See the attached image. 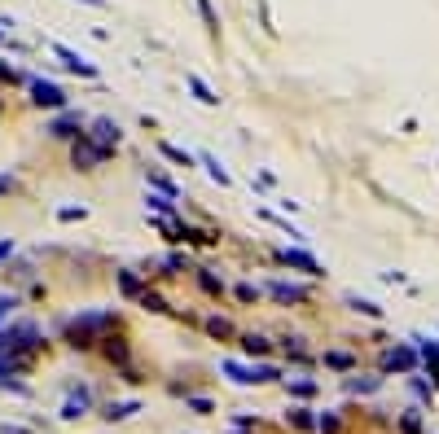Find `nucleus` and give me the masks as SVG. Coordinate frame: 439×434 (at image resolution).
I'll list each match as a JSON object with an SVG mask.
<instances>
[{
	"label": "nucleus",
	"instance_id": "nucleus-9",
	"mask_svg": "<svg viewBox=\"0 0 439 434\" xmlns=\"http://www.w3.org/2000/svg\"><path fill=\"white\" fill-rule=\"evenodd\" d=\"M281 263H290V268H299L307 276H321V263L307 255V250H281Z\"/></svg>",
	"mask_w": 439,
	"mask_h": 434
},
{
	"label": "nucleus",
	"instance_id": "nucleus-3",
	"mask_svg": "<svg viewBox=\"0 0 439 434\" xmlns=\"http://www.w3.org/2000/svg\"><path fill=\"white\" fill-rule=\"evenodd\" d=\"M71 158H75L79 172H92L97 162H106V158H110V149H106V145H97V141H88V132H84V136L71 145Z\"/></svg>",
	"mask_w": 439,
	"mask_h": 434
},
{
	"label": "nucleus",
	"instance_id": "nucleus-40",
	"mask_svg": "<svg viewBox=\"0 0 439 434\" xmlns=\"http://www.w3.org/2000/svg\"><path fill=\"white\" fill-rule=\"evenodd\" d=\"M9 185H13V176H9V172H5V176H0V193H5V189H9Z\"/></svg>",
	"mask_w": 439,
	"mask_h": 434
},
{
	"label": "nucleus",
	"instance_id": "nucleus-22",
	"mask_svg": "<svg viewBox=\"0 0 439 434\" xmlns=\"http://www.w3.org/2000/svg\"><path fill=\"white\" fill-rule=\"evenodd\" d=\"M119 286H123V294H141V281H137L132 268H123V272H119Z\"/></svg>",
	"mask_w": 439,
	"mask_h": 434
},
{
	"label": "nucleus",
	"instance_id": "nucleus-25",
	"mask_svg": "<svg viewBox=\"0 0 439 434\" xmlns=\"http://www.w3.org/2000/svg\"><path fill=\"white\" fill-rule=\"evenodd\" d=\"M347 303H351L356 312H365V316H382V307H378V303H369V298H356V294H351Z\"/></svg>",
	"mask_w": 439,
	"mask_h": 434
},
{
	"label": "nucleus",
	"instance_id": "nucleus-38",
	"mask_svg": "<svg viewBox=\"0 0 439 434\" xmlns=\"http://www.w3.org/2000/svg\"><path fill=\"white\" fill-rule=\"evenodd\" d=\"M0 79H9V83H13V79H18V71H13V66H5V62H0Z\"/></svg>",
	"mask_w": 439,
	"mask_h": 434
},
{
	"label": "nucleus",
	"instance_id": "nucleus-24",
	"mask_svg": "<svg viewBox=\"0 0 439 434\" xmlns=\"http://www.w3.org/2000/svg\"><path fill=\"white\" fill-rule=\"evenodd\" d=\"M325 364H330V369H351V356L347 351H325Z\"/></svg>",
	"mask_w": 439,
	"mask_h": 434
},
{
	"label": "nucleus",
	"instance_id": "nucleus-32",
	"mask_svg": "<svg viewBox=\"0 0 439 434\" xmlns=\"http://www.w3.org/2000/svg\"><path fill=\"white\" fill-rule=\"evenodd\" d=\"M162 154H167L172 162H185V167H189V154H185V149H176V145H162Z\"/></svg>",
	"mask_w": 439,
	"mask_h": 434
},
{
	"label": "nucleus",
	"instance_id": "nucleus-23",
	"mask_svg": "<svg viewBox=\"0 0 439 434\" xmlns=\"http://www.w3.org/2000/svg\"><path fill=\"white\" fill-rule=\"evenodd\" d=\"M145 176H150V185H158V193H167V197H176V185H172V180H167V176H162V172H145Z\"/></svg>",
	"mask_w": 439,
	"mask_h": 434
},
{
	"label": "nucleus",
	"instance_id": "nucleus-34",
	"mask_svg": "<svg viewBox=\"0 0 439 434\" xmlns=\"http://www.w3.org/2000/svg\"><path fill=\"white\" fill-rule=\"evenodd\" d=\"M202 290H207V294H220L224 286H220V281H216V276H211V272H202Z\"/></svg>",
	"mask_w": 439,
	"mask_h": 434
},
{
	"label": "nucleus",
	"instance_id": "nucleus-39",
	"mask_svg": "<svg viewBox=\"0 0 439 434\" xmlns=\"http://www.w3.org/2000/svg\"><path fill=\"white\" fill-rule=\"evenodd\" d=\"M9 255H13V241H9V237H5V241H0V263H5V259H9Z\"/></svg>",
	"mask_w": 439,
	"mask_h": 434
},
{
	"label": "nucleus",
	"instance_id": "nucleus-28",
	"mask_svg": "<svg viewBox=\"0 0 439 434\" xmlns=\"http://www.w3.org/2000/svg\"><path fill=\"white\" fill-rule=\"evenodd\" d=\"M207 329L216 333V338H229V333H233V325L224 321V316H216V321H207Z\"/></svg>",
	"mask_w": 439,
	"mask_h": 434
},
{
	"label": "nucleus",
	"instance_id": "nucleus-26",
	"mask_svg": "<svg viewBox=\"0 0 439 434\" xmlns=\"http://www.w3.org/2000/svg\"><path fill=\"white\" fill-rule=\"evenodd\" d=\"M198 13H202V22H207V31H216V27H220V18H216V9H211V0H198Z\"/></svg>",
	"mask_w": 439,
	"mask_h": 434
},
{
	"label": "nucleus",
	"instance_id": "nucleus-41",
	"mask_svg": "<svg viewBox=\"0 0 439 434\" xmlns=\"http://www.w3.org/2000/svg\"><path fill=\"white\" fill-rule=\"evenodd\" d=\"M84 5H92V9H102V5H106V0H84Z\"/></svg>",
	"mask_w": 439,
	"mask_h": 434
},
{
	"label": "nucleus",
	"instance_id": "nucleus-5",
	"mask_svg": "<svg viewBox=\"0 0 439 434\" xmlns=\"http://www.w3.org/2000/svg\"><path fill=\"white\" fill-rule=\"evenodd\" d=\"M31 102L48 106V110H62L67 106V92H62L57 83H48V79H31Z\"/></svg>",
	"mask_w": 439,
	"mask_h": 434
},
{
	"label": "nucleus",
	"instance_id": "nucleus-33",
	"mask_svg": "<svg viewBox=\"0 0 439 434\" xmlns=\"http://www.w3.org/2000/svg\"><path fill=\"white\" fill-rule=\"evenodd\" d=\"M316 426H321L325 434H334V430H338V416H325V412H321V416H316Z\"/></svg>",
	"mask_w": 439,
	"mask_h": 434
},
{
	"label": "nucleus",
	"instance_id": "nucleus-6",
	"mask_svg": "<svg viewBox=\"0 0 439 434\" xmlns=\"http://www.w3.org/2000/svg\"><path fill=\"white\" fill-rule=\"evenodd\" d=\"M84 114H75V110H67V114H57L53 123H48V132H53V136H62V141H79L84 136Z\"/></svg>",
	"mask_w": 439,
	"mask_h": 434
},
{
	"label": "nucleus",
	"instance_id": "nucleus-35",
	"mask_svg": "<svg viewBox=\"0 0 439 434\" xmlns=\"http://www.w3.org/2000/svg\"><path fill=\"white\" fill-rule=\"evenodd\" d=\"M237 298H242V303H255L259 290H255V286H237Z\"/></svg>",
	"mask_w": 439,
	"mask_h": 434
},
{
	"label": "nucleus",
	"instance_id": "nucleus-31",
	"mask_svg": "<svg viewBox=\"0 0 439 434\" xmlns=\"http://www.w3.org/2000/svg\"><path fill=\"white\" fill-rule=\"evenodd\" d=\"M84 215H88L84 206H62V211H57V220H84Z\"/></svg>",
	"mask_w": 439,
	"mask_h": 434
},
{
	"label": "nucleus",
	"instance_id": "nucleus-2",
	"mask_svg": "<svg viewBox=\"0 0 439 434\" xmlns=\"http://www.w3.org/2000/svg\"><path fill=\"white\" fill-rule=\"evenodd\" d=\"M224 373H229L237 386H264V382L281 377V369H272V364H237V360H224Z\"/></svg>",
	"mask_w": 439,
	"mask_h": 434
},
{
	"label": "nucleus",
	"instance_id": "nucleus-12",
	"mask_svg": "<svg viewBox=\"0 0 439 434\" xmlns=\"http://www.w3.org/2000/svg\"><path fill=\"white\" fill-rule=\"evenodd\" d=\"M268 294L277 298V303H303V298H307V290L303 286H290V281H272Z\"/></svg>",
	"mask_w": 439,
	"mask_h": 434
},
{
	"label": "nucleus",
	"instance_id": "nucleus-1",
	"mask_svg": "<svg viewBox=\"0 0 439 434\" xmlns=\"http://www.w3.org/2000/svg\"><path fill=\"white\" fill-rule=\"evenodd\" d=\"M40 346V325L36 321H18L0 329V360H18V351H36Z\"/></svg>",
	"mask_w": 439,
	"mask_h": 434
},
{
	"label": "nucleus",
	"instance_id": "nucleus-4",
	"mask_svg": "<svg viewBox=\"0 0 439 434\" xmlns=\"http://www.w3.org/2000/svg\"><path fill=\"white\" fill-rule=\"evenodd\" d=\"M110 321H115L110 312H88V316H79V321L71 325V346H92L88 333H92V329H106Z\"/></svg>",
	"mask_w": 439,
	"mask_h": 434
},
{
	"label": "nucleus",
	"instance_id": "nucleus-11",
	"mask_svg": "<svg viewBox=\"0 0 439 434\" xmlns=\"http://www.w3.org/2000/svg\"><path fill=\"white\" fill-rule=\"evenodd\" d=\"M88 136H97V145L115 149V145H119V123H115V119H92V132H88Z\"/></svg>",
	"mask_w": 439,
	"mask_h": 434
},
{
	"label": "nucleus",
	"instance_id": "nucleus-18",
	"mask_svg": "<svg viewBox=\"0 0 439 434\" xmlns=\"http://www.w3.org/2000/svg\"><path fill=\"white\" fill-rule=\"evenodd\" d=\"M202 167L211 172V180H216V185H229V172H224V167H220L216 158H211V154H202Z\"/></svg>",
	"mask_w": 439,
	"mask_h": 434
},
{
	"label": "nucleus",
	"instance_id": "nucleus-10",
	"mask_svg": "<svg viewBox=\"0 0 439 434\" xmlns=\"http://www.w3.org/2000/svg\"><path fill=\"white\" fill-rule=\"evenodd\" d=\"M413 364H417V356L409 351V346H396V351L382 356V369H386V373H391V369H396V373H409Z\"/></svg>",
	"mask_w": 439,
	"mask_h": 434
},
{
	"label": "nucleus",
	"instance_id": "nucleus-21",
	"mask_svg": "<svg viewBox=\"0 0 439 434\" xmlns=\"http://www.w3.org/2000/svg\"><path fill=\"white\" fill-rule=\"evenodd\" d=\"M290 426H299V430H312L316 421H312V412H307V408H290Z\"/></svg>",
	"mask_w": 439,
	"mask_h": 434
},
{
	"label": "nucleus",
	"instance_id": "nucleus-13",
	"mask_svg": "<svg viewBox=\"0 0 439 434\" xmlns=\"http://www.w3.org/2000/svg\"><path fill=\"white\" fill-rule=\"evenodd\" d=\"M132 412H141V404H137V399H123V404H106V421H127V416H132Z\"/></svg>",
	"mask_w": 439,
	"mask_h": 434
},
{
	"label": "nucleus",
	"instance_id": "nucleus-17",
	"mask_svg": "<svg viewBox=\"0 0 439 434\" xmlns=\"http://www.w3.org/2000/svg\"><path fill=\"white\" fill-rule=\"evenodd\" d=\"M189 92H193V97H198V102H202V106H216V102H220V97H216V92H211V88H207V83H202L198 75H189Z\"/></svg>",
	"mask_w": 439,
	"mask_h": 434
},
{
	"label": "nucleus",
	"instance_id": "nucleus-36",
	"mask_svg": "<svg viewBox=\"0 0 439 434\" xmlns=\"http://www.w3.org/2000/svg\"><path fill=\"white\" fill-rule=\"evenodd\" d=\"M162 268H167V272H181V268H185V259H181V255H167V263H162Z\"/></svg>",
	"mask_w": 439,
	"mask_h": 434
},
{
	"label": "nucleus",
	"instance_id": "nucleus-37",
	"mask_svg": "<svg viewBox=\"0 0 439 434\" xmlns=\"http://www.w3.org/2000/svg\"><path fill=\"white\" fill-rule=\"evenodd\" d=\"M0 434H31V430H27V426H9V421H5V426H0Z\"/></svg>",
	"mask_w": 439,
	"mask_h": 434
},
{
	"label": "nucleus",
	"instance_id": "nucleus-16",
	"mask_svg": "<svg viewBox=\"0 0 439 434\" xmlns=\"http://www.w3.org/2000/svg\"><path fill=\"white\" fill-rule=\"evenodd\" d=\"M242 351L246 356H268V338L264 333H246V338H242Z\"/></svg>",
	"mask_w": 439,
	"mask_h": 434
},
{
	"label": "nucleus",
	"instance_id": "nucleus-14",
	"mask_svg": "<svg viewBox=\"0 0 439 434\" xmlns=\"http://www.w3.org/2000/svg\"><path fill=\"white\" fill-rule=\"evenodd\" d=\"M417 342V351L426 356V364L435 369V382H439V342H431V338H413Z\"/></svg>",
	"mask_w": 439,
	"mask_h": 434
},
{
	"label": "nucleus",
	"instance_id": "nucleus-20",
	"mask_svg": "<svg viewBox=\"0 0 439 434\" xmlns=\"http://www.w3.org/2000/svg\"><path fill=\"white\" fill-rule=\"evenodd\" d=\"M290 395H299V399H312V395H316V382H307V377L290 382Z\"/></svg>",
	"mask_w": 439,
	"mask_h": 434
},
{
	"label": "nucleus",
	"instance_id": "nucleus-30",
	"mask_svg": "<svg viewBox=\"0 0 439 434\" xmlns=\"http://www.w3.org/2000/svg\"><path fill=\"white\" fill-rule=\"evenodd\" d=\"M141 307H150V312H162V307H167V303H162V298H158V294H150V290H145V294H141Z\"/></svg>",
	"mask_w": 439,
	"mask_h": 434
},
{
	"label": "nucleus",
	"instance_id": "nucleus-8",
	"mask_svg": "<svg viewBox=\"0 0 439 434\" xmlns=\"http://www.w3.org/2000/svg\"><path fill=\"white\" fill-rule=\"evenodd\" d=\"M53 53H57L62 62H67V71H75V75H84V79H92V75H97V66H92L88 57H79V53H75V48H67V44H53Z\"/></svg>",
	"mask_w": 439,
	"mask_h": 434
},
{
	"label": "nucleus",
	"instance_id": "nucleus-19",
	"mask_svg": "<svg viewBox=\"0 0 439 434\" xmlns=\"http://www.w3.org/2000/svg\"><path fill=\"white\" fill-rule=\"evenodd\" d=\"M145 206H154V211H162V215H172V211H176V202H172L167 193H150V197H145Z\"/></svg>",
	"mask_w": 439,
	"mask_h": 434
},
{
	"label": "nucleus",
	"instance_id": "nucleus-27",
	"mask_svg": "<svg viewBox=\"0 0 439 434\" xmlns=\"http://www.w3.org/2000/svg\"><path fill=\"white\" fill-rule=\"evenodd\" d=\"M13 307H18V294H0V325L13 316Z\"/></svg>",
	"mask_w": 439,
	"mask_h": 434
},
{
	"label": "nucleus",
	"instance_id": "nucleus-29",
	"mask_svg": "<svg viewBox=\"0 0 439 434\" xmlns=\"http://www.w3.org/2000/svg\"><path fill=\"white\" fill-rule=\"evenodd\" d=\"M400 430H404V434H421V416H417V412H409V416L400 421Z\"/></svg>",
	"mask_w": 439,
	"mask_h": 434
},
{
	"label": "nucleus",
	"instance_id": "nucleus-42",
	"mask_svg": "<svg viewBox=\"0 0 439 434\" xmlns=\"http://www.w3.org/2000/svg\"><path fill=\"white\" fill-rule=\"evenodd\" d=\"M0 40H5V31H0Z\"/></svg>",
	"mask_w": 439,
	"mask_h": 434
},
{
	"label": "nucleus",
	"instance_id": "nucleus-15",
	"mask_svg": "<svg viewBox=\"0 0 439 434\" xmlns=\"http://www.w3.org/2000/svg\"><path fill=\"white\" fill-rule=\"evenodd\" d=\"M378 386H382V377H347V395H369Z\"/></svg>",
	"mask_w": 439,
	"mask_h": 434
},
{
	"label": "nucleus",
	"instance_id": "nucleus-7",
	"mask_svg": "<svg viewBox=\"0 0 439 434\" xmlns=\"http://www.w3.org/2000/svg\"><path fill=\"white\" fill-rule=\"evenodd\" d=\"M88 408H92V391H88V386H71L67 404H62V416H67V421H75V416H84Z\"/></svg>",
	"mask_w": 439,
	"mask_h": 434
}]
</instances>
